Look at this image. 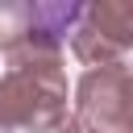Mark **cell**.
Listing matches in <instances>:
<instances>
[{"label":"cell","instance_id":"cell-1","mask_svg":"<svg viewBox=\"0 0 133 133\" xmlns=\"http://www.w3.org/2000/svg\"><path fill=\"white\" fill-rule=\"evenodd\" d=\"M66 116V71L58 58L8 62L0 75V129L58 133Z\"/></svg>","mask_w":133,"mask_h":133},{"label":"cell","instance_id":"cell-2","mask_svg":"<svg viewBox=\"0 0 133 133\" xmlns=\"http://www.w3.org/2000/svg\"><path fill=\"white\" fill-rule=\"evenodd\" d=\"M83 4H0V54L21 58H58L62 42L75 33Z\"/></svg>","mask_w":133,"mask_h":133},{"label":"cell","instance_id":"cell-3","mask_svg":"<svg viewBox=\"0 0 133 133\" xmlns=\"http://www.w3.org/2000/svg\"><path fill=\"white\" fill-rule=\"evenodd\" d=\"M71 121L79 133H133V66L112 62L83 71Z\"/></svg>","mask_w":133,"mask_h":133},{"label":"cell","instance_id":"cell-4","mask_svg":"<svg viewBox=\"0 0 133 133\" xmlns=\"http://www.w3.org/2000/svg\"><path fill=\"white\" fill-rule=\"evenodd\" d=\"M71 50L87 66H112L133 50V0H96L83 4V17L71 33Z\"/></svg>","mask_w":133,"mask_h":133}]
</instances>
